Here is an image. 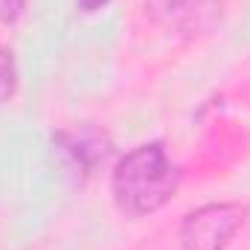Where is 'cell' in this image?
I'll return each mask as SVG.
<instances>
[{"label":"cell","mask_w":250,"mask_h":250,"mask_svg":"<svg viewBox=\"0 0 250 250\" xmlns=\"http://www.w3.org/2000/svg\"><path fill=\"white\" fill-rule=\"evenodd\" d=\"M207 0H146V12L169 26H181L204 6Z\"/></svg>","instance_id":"obj_3"},{"label":"cell","mask_w":250,"mask_h":250,"mask_svg":"<svg viewBox=\"0 0 250 250\" xmlns=\"http://www.w3.org/2000/svg\"><path fill=\"white\" fill-rule=\"evenodd\" d=\"M105 3H111V0H79V6H82L84 12H96V9H102Z\"/></svg>","instance_id":"obj_7"},{"label":"cell","mask_w":250,"mask_h":250,"mask_svg":"<svg viewBox=\"0 0 250 250\" xmlns=\"http://www.w3.org/2000/svg\"><path fill=\"white\" fill-rule=\"evenodd\" d=\"M26 9V0H0V23H15Z\"/></svg>","instance_id":"obj_6"},{"label":"cell","mask_w":250,"mask_h":250,"mask_svg":"<svg viewBox=\"0 0 250 250\" xmlns=\"http://www.w3.org/2000/svg\"><path fill=\"white\" fill-rule=\"evenodd\" d=\"M15 87H18V70H15V59H12V53L0 44V105H3L6 99H12Z\"/></svg>","instance_id":"obj_5"},{"label":"cell","mask_w":250,"mask_h":250,"mask_svg":"<svg viewBox=\"0 0 250 250\" xmlns=\"http://www.w3.org/2000/svg\"><path fill=\"white\" fill-rule=\"evenodd\" d=\"M56 143L62 146V151L73 160V166H79V169H90L105 151H99V143H90V140H84V137H79V134H59L56 137Z\"/></svg>","instance_id":"obj_4"},{"label":"cell","mask_w":250,"mask_h":250,"mask_svg":"<svg viewBox=\"0 0 250 250\" xmlns=\"http://www.w3.org/2000/svg\"><path fill=\"white\" fill-rule=\"evenodd\" d=\"M181 184V172L169 160L163 143H143L131 148L114 169V201L131 218L157 212Z\"/></svg>","instance_id":"obj_1"},{"label":"cell","mask_w":250,"mask_h":250,"mask_svg":"<svg viewBox=\"0 0 250 250\" xmlns=\"http://www.w3.org/2000/svg\"><path fill=\"white\" fill-rule=\"evenodd\" d=\"M248 209L239 204H209L189 212L181 227L184 250H224L236 230L245 224Z\"/></svg>","instance_id":"obj_2"}]
</instances>
